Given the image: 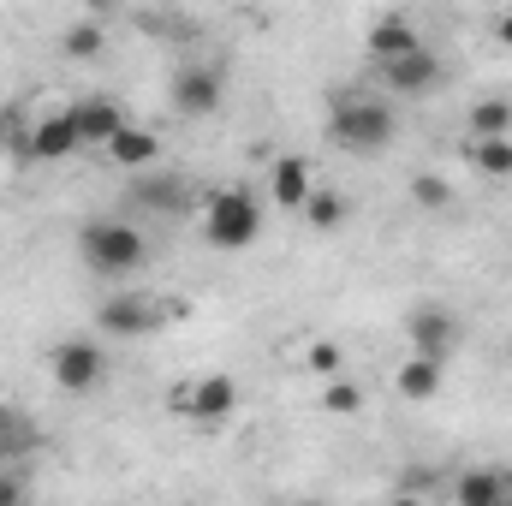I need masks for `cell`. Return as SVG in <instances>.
Returning <instances> with one entry per match:
<instances>
[{
	"label": "cell",
	"instance_id": "cell-12",
	"mask_svg": "<svg viewBox=\"0 0 512 506\" xmlns=\"http://www.w3.org/2000/svg\"><path fill=\"white\" fill-rule=\"evenodd\" d=\"M108 155H114V167H126V173H143V167H155L161 161V137L143 126H120L108 143H102Z\"/></svg>",
	"mask_w": 512,
	"mask_h": 506
},
{
	"label": "cell",
	"instance_id": "cell-9",
	"mask_svg": "<svg viewBox=\"0 0 512 506\" xmlns=\"http://www.w3.org/2000/svg\"><path fill=\"white\" fill-rule=\"evenodd\" d=\"M78 143H84V131H78V114H72V108H60V114H42V120L30 126V143H24V155H30V161H66Z\"/></svg>",
	"mask_w": 512,
	"mask_h": 506
},
{
	"label": "cell",
	"instance_id": "cell-3",
	"mask_svg": "<svg viewBox=\"0 0 512 506\" xmlns=\"http://www.w3.org/2000/svg\"><path fill=\"white\" fill-rule=\"evenodd\" d=\"M256 233H262V209H256V197L245 185L209 191V203H203V239L215 251H245V245H256Z\"/></svg>",
	"mask_w": 512,
	"mask_h": 506
},
{
	"label": "cell",
	"instance_id": "cell-27",
	"mask_svg": "<svg viewBox=\"0 0 512 506\" xmlns=\"http://www.w3.org/2000/svg\"><path fill=\"white\" fill-rule=\"evenodd\" d=\"M495 36H501V42L512 48V12H501V24H495Z\"/></svg>",
	"mask_w": 512,
	"mask_h": 506
},
{
	"label": "cell",
	"instance_id": "cell-7",
	"mask_svg": "<svg viewBox=\"0 0 512 506\" xmlns=\"http://www.w3.org/2000/svg\"><path fill=\"white\" fill-rule=\"evenodd\" d=\"M161 322H167L161 304H155V298H137V292H120V298H108V304L96 310V328L114 334V340H137V334H149V328H161Z\"/></svg>",
	"mask_w": 512,
	"mask_h": 506
},
{
	"label": "cell",
	"instance_id": "cell-8",
	"mask_svg": "<svg viewBox=\"0 0 512 506\" xmlns=\"http://www.w3.org/2000/svg\"><path fill=\"white\" fill-rule=\"evenodd\" d=\"M221 72L215 66H185V72H173V108L185 114V120H209L215 108H221Z\"/></svg>",
	"mask_w": 512,
	"mask_h": 506
},
{
	"label": "cell",
	"instance_id": "cell-28",
	"mask_svg": "<svg viewBox=\"0 0 512 506\" xmlns=\"http://www.w3.org/2000/svg\"><path fill=\"white\" fill-rule=\"evenodd\" d=\"M90 6H96V12H108V6H114V0H90Z\"/></svg>",
	"mask_w": 512,
	"mask_h": 506
},
{
	"label": "cell",
	"instance_id": "cell-19",
	"mask_svg": "<svg viewBox=\"0 0 512 506\" xmlns=\"http://www.w3.org/2000/svg\"><path fill=\"white\" fill-rule=\"evenodd\" d=\"M471 161H477V173H489V179H512V143L507 137H477Z\"/></svg>",
	"mask_w": 512,
	"mask_h": 506
},
{
	"label": "cell",
	"instance_id": "cell-18",
	"mask_svg": "<svg viewBox=\"0 0 512 506\" xmlns=\"http://www.w3.org/2000/svg\"><path fill=\"white\" fill-rule=\"evenodd\" d=\"M298 215H304L316 233H334V227L346 221V197H340V191H316V185H310V197H304V209H298Z\"/></svg>",
	"mask_w": 512,
	"mask_h": 506
},
{
	"label": "cell",
	"instance_id": "cell-2",
	"mask_svg": "<svg viewBox=\"0 0 512 506\" xmlns=\"http://www.w3.org/2000/svg\"><path fill=\"white\" fill-rule=\"evenodd\" d=\"M328 143L340 155H382L393 143V108L376 102V96H340L334 114H328Z\"/></svg>",
	"mask_w": 512,
	"mask_h": 506
},
{
	"label": "cell",
	"instance_id": "cell-20",
	"mask_svg": "<svg viewBox=\"0 0 512 506\" xmlns=\"http://www.w3.org/2000/svg\"><path fill=\"white\" fill-rule=\"evenodd\" d=\"M471 131H477V137H507V131H512V102L483 96V102L471 108Z\"/></svg>",
	"mask_w": 512,
	"mask_h": 506
},
{
	"label": "cell",
	"instance_id": "cell-14",
	"mask_svg": "<svg viewBox=\"0 0 512 506\" xmlns=\"http://www.w3.org/2000/svg\"><path fill=\"white\" fill-rule=\"evenodd\" d=\"M441 381H447V364H441V358L411 352V358L399 364V399H435V393H441Z\"/></svg>",
	"mask_w": 512,
	"mask_h": 506
},
{
	"label": "cell",
	"instance_id": "cell-26",
	"mask_svg": "<svg viewBox=\"0 0 512 506\" xmlns=\"http://www.w3.org/2000/svg\"><path fill=\"white\" fill-rule=\"evenodd\" d=\"M24 495H30V483H24V477H18V465H6V471H0V506L24 501Z\"/></svg>",
	"mask_w": 512,
	"mask_h": 506
},
{
	"label": "cell",
	"instance_id": "cell-23",
	"mask_svg": "<svg viewBox=\"0 0 512 506\" xmlns=\"http://www.w3.org/2000/svg\"><path fill=\"white\" fill-rule=\"evenodd\" d=\"M322 405H328L334 417H358V411H364V387H358V381L328 376V393H322Z\"/></svg>",
	"mask_w": 512,
	"mask_h": 506
},
{
	"label": "cell",
	"instance_id": "cell-22",
	"mask_svg": "<svg viewBox=\"0 0 512 506\" xmlns=\"http://www.w3.org/2000/svg\"><path fill=\"white\" fill-rule=\"evenodd\" d=\"M60 48H66V60H96V54H102V24H96V18H84V24H72Z\"/></svg>",
	"mask_w": 512,
	"mask_h": 506
},
{
	"label": "cell",
	"instance_id": "cell-25",
	"mask_svg": "<svg viewBox=\"0 0 512 506\" xmlns=\"http://www.w3.org/2000/svg\"><path fill=\"white\" fill-rule=\"evenodd\" d=\"M137 197H143V203H161V209H179V203H185V191H179L173 179H143Z\"/></svg>",
	"mask_w": 512,
	"mask_h": 506
},
{
	"label": "cell",
	"instance_id": "cell-5",
	"mask_svg": "<svg viewBox=\"0 0 512 506\" xmlns=\"http://www.w3.org/2000/svg\"><path fill=\"white\" fill-rule=\"evenodd\" d=\"M48 364H54V387L60 393H90L96 381L108 376V352L96 340H60Z\"/></svg>",
	"mask_w": 512,
	"mask_h": 506
},
{
	"label": "cell",
	"instance_id": "cell-15",
	"mask_svg": "<svg viewBox=\"0 0 512 506\" xmlns=\"http://www.w3.org/2000/svg\"><path fill=\"white\" fill-rule=\"evenodd\" d=\"M268 185H274V203H280V209H304V197H310V167H304L298 155H280L274 173H268Z\"/></svg>",
	"mask_w": 512,
	"mask_h": 506
},
{
	"label": "cell",
	"instance_id": "cell-1",
	"mask_svg": "<svg viewBox=\"0 0 512 506\" xmlns=\"http://www.w3.org/2000/svg\"><path fill=\"white\" fill-rule=\"evenodd\" d=\"M78 256H84V268L96 274V280H126L143 268V233L131 227V221H114V215H96V221H84L78 227Z\"/></svg>",
	"mask_w": 512,
	"mask_h": 506
},
{
	"label": "cell",
	"instance_id": "cell-24",
	"mask_svg": "<svg viewBox=\"0 0 512 506\" xmlns=\"http://www.w3.org/2000/svg\"><path fill=\"white\" fill-rule=\"evenodd\" d=\"M304 370H310V376H340V346H334V340H316V346L304 352Z\"/></svg>",
	"mask_w": 512,
	"mask_h": 506
},
{
	"label": "cell",
	"instance_id": "cell-21",
	"mask_svg": "<svg viewBox=\"0 0 512 506\" xmlns=\"http://www.w3.org/2000/svg\"><path fill=\"white\" fill-rule=\"evenodd\" d=\"M411 203H417V209L447 215V209H453V185H447L441 173H417V179H411Z\"/></svg>",
	"mask_w": 512,
	"mask_h": 506
},
{
	"label": "cell",
	"instance_id": "cell-17",
	"mask_svg": "<svg viewBox=\"0 0 512 506\" xmlns=\"http://www.w3.org/2000/svg\"><path fill=\"white\" fill-rule=\"evenodd\" d=\"M411 48H423V42H417V30H411L405 18H382V24L370 30V54H376V60H393V54H411Z\"/></svg>",
	"mask_w": 512,
	"mask_h": 506
},
{
	"label": "cell",
	"instance_id": "cell-4",
	"mask_svg": "<svg viewBox=\"0 0 512 506\" xmlns=\"http://www.w3.org/2000/svg\"><path fill=\"white\" fill-rule=\"evenodd\" d=\"M405 334H411V352L447 364V358L459 352V340H465V322H459L453 304H417V310L405 316Z\"/></svg>",
	"mask_w": 512,
	"mask_h": 506
},
{
	"label": "cell",
	"instance_id": "cell-16",
	"mask_svg": "<svg viewBox=\"0 0 512 506\" xmlns=\"http://www.w3.org/2000/svg\"><path fill=\"white\" fill-rule=\"evenodd\" d=\"M72 114H78V131H84V143H108L114 131L126 126V114H120L114 102H78Z\"/></svg>",
	"mask_w": 512,
	"mask_h": 506
},
{
	"label": "cell",
	"instance_id": "cell-13",
	"mask_svg": "<svg viewBox=\"0 0 512 506\" xmlns=\"http://www.w3.org/2000/svg\"><path fill=\"white\" fill-rule=\"evenodd\" d=\"M453 501L459 506H501V501H512V477L477 465V471H465V477L453 483Z\"/></svg>",
	"mask_w": 512,
	"mask_h": 506
},
{
	"label": "cell",
	"instance_id": "cell-29",
	"mask_svg": "<svg viewBox=\"0 0 512 506\" xmlns=\"http://www.w3.org/2000/svg\"><path fill=\"white\" fill-rule=\"evenodd\" d=\"M483 6H489V0H483Z\"/></svg>",
	"mask_w": 512,
	"mask_h": 506
},
{
	"label": "cell",
	"instance_id": "cell-10",
	"mask_svg": "<svg viewBox=\"0 0 512 506\" xmlns=\"http://www.w3.org/2000/svg\"><path fill=\"white\" fill-rule=\"evenodd\" d=\"M376 66H382V84L393 96H423V90H435V78H441V60H435L429 48L393 54V60H376Z\"/></svg>",
	"mask_w": 512,
	"mask_h": 506
},
{
	"label": "cell",
	"instance_id": "cell-11",
	"mask_svg": "<svg viewBox=\"0 0 512 506\" xmlns=\"http://www.w3.org/2000/svg\"><path fill=\"white\" fill-rule=\"evenodd\" d=\"M36 447H42V423H36L30 411H18V405H6V399H0V465L30 459Z\"/></svg>",
	"mask_w": 512,
	"mask_h": 506
},
{
	"label": "cell",
	"instance_id": "cell-6",
	"mask_svg": "<svg viewBox=\"0 0 512 506\" xmlns=\"http://www.w3.org/2000/svg\"><path fill=\"white\" fill-rule=\"evenodd\" d=\"M173 411L191 423H227L239 411V387H233V376H203L173 393Z\"/></svg>",
	"mask_w": 512,
	"mask_h": 506
}]
</instances>
